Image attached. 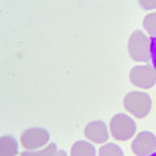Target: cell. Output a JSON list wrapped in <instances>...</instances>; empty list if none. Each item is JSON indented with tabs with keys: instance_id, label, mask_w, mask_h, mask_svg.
<instances>
[{
	"instance_id": "cell-1",
	"label": "cell",
	"mask_w": 156,
	"mask_h": 156,
	"mask_svg": "<svg viewBox=\"0 0 156 156\" xmlns=\"http://www.w3.org/2000/svg\"><path fill=\"white\" fill-rule=\"evenodd\" d=\"M124 107L125 109L130 112L138 119H143L152 108V100L151 96L142 91H130L124 98Z\"/></svg>"
},
{
	"instance_id": "cell-7",
	"label": "cell",
	"mask_w": 156,
	"mask_h": 156,
	"mask_svg": "<svg viewBox=\"0 0 156 156\" xmlns=\"http://www.w3.org/2000/svg\"><path fill=\"white\" fill-rule=\"evenodd\" d=\"M85 136L94 143H104L109 138L108 126L104 121H91L85 126Z\"/></svg>"
},
{
	"instance_id": "cell-10",
	"label": "cell",
	"mask_w": 156,
	"mask_h": 156,
	"mask_svg": "<svg viewBox=\"0 0 156 156\" xmlns=\"http://www.w3.org/2000/svg\"><path fill=\"white\" fill-rule=\"evenodd\" d=\"M56 152H57L56 143H50L41 150H35V151H26L25 150L23 152H21L20 156H55Z\"/></svg>"
},
{
	"instance_id": "cell-15",
	"label": "cell",
	"mask_w": 156,
	"mask_h": 156,
	"mask_svg": "<svg viewBox=\"0 0 156 156\" xmlns=\"http://www.w3.org/2000/svg\"><path fill=\"white\" fill-rule=\"evenodd\" d=\"M55 156H68V154L64 150H57V152L55 154Z\"/></svg>"
},
{
	"instance_id": "cell-11",
	"label": "cell",
	"mask_w": 156,
	"mask_h": 156,
	"mask_svg": "<svg viewBox=\"0 0 156 156\" xmlns=\"http://www.w3.org/2000/svg\"><path fill=\"white\" fill-rule=\"evenodd\" d=\"M98 156H124V151L116 143H105L100 147Z\"/></svg>"
},
{
	"instance_id": "cell-13",
	"label": "cell",
	"mask_w": 156,
	"mask_h": 156,
	"mask_svg": "<svg viewBox=\"0 0 156 156\" xmlns=\"http://www.w3.org/2000/svg\"><path fill=\"white\" fill-rule=\"evenodd\" d=\"M150 62L151 66L156 70V37H151L150 39Z\"/></svg>"
},
{
	"instance_id": "cell-6",
	"label": "cell",
	"mask_w": 156,
	"mask_h": 156,
	"mask_svg": "<svg viewBox=\"0 0 156 156\" xmlns=\"http://www.w3.org/2000/svg\"><path fill=\"white\" fill-rule=\"evenodd\" d=\"M131 151L136 156H150L156 151V135L151 131H140L131 142Z\"/></svg>"
},
{
	"instance_id": "cell-16",
	"label": "cell",
	"mask_w": 156,
	"mask_h": 156,
	"mask_svg": "<svg viewBox=\"0 0 156 156\" xmlns=\"http://www.w3.org/2000/svg\"><path fill=\"white\" fill-rule=\"evenodd\" d=\"M150 156H156V151H155V152H154V154H151Z\"/></svg>"
},
{
	"instance_id": "cell-2",
	"label": "cell",
	"mask_w": 156,
	"mask_h": 156,
	"mask_svg": "<svg viewBox=\"0 0 156 156\" xmlns=\"http://www.w3.org/2000/svg\"><path fill=\"white\" fill-rule=\"evenodd\" d=\"M111 134L117 140H128L135 134L136 125L129 115L119 113L112 117L109 122Z\"/></svg>"
},
{
	"instance_id": "cell-9",
	"label": "cell",
	"mask_w": 156,
	"mask_h": 156,
	"mask_svg": "<svg viewBox=\"0 0 156 156\" xmlns=\"http://www.w3.org/2000/svg\"><path fill=\"white\" fill-rule=\"evenodd\" d=\"M70 156H96V150L94 144L87 140H77L72 146Z\"/></svg>"
},
{
	"instance_id": "cell-8",
	"label": "cell",
	"mask_w": 156,
	"mask_h": 156,
	"mask_svg": "<svg viewBox=\"0 0 156 156\" xmlns=\"http://www.w3.org/2000/svg\"><path fill=\"white\" fill-rule=\"evenodd\" d=\"M18 154V143L12 135H2L0 138V156H16Z\"/></svg>"
},
{
	"instance_id": "cell-3",
	"label": "cell",
	"mask_w": 156,
	"mask_h": 156,
	"mask_svg": "<svg viewBox=\"0 0 156 156\" xmlns=\"http://www.w3.org/2000/svg\"><path fill=\"white\" fill-rule=\"evenodd\" d=\"M128 51L135 61H147L150 58V38L143 31L135 30L129 38Z\"/></svg>"
},
{
	"instance_id": "cell-4",
	"label": "cell",
	"mask_w": 156,
	"mask_h": 156,
	"mask_svg": "<svg viewBox=\"0 0 156 156\" xmlns=\"http://www.w3.org/2000/svg\"><path fill=\"white\" fill-rule=\"evenodd\" d=\"M50 133L43 128H30L22 131L21 134V144L26 151L41 150L48 144Z\"/></svg>"
},
{
	"instance_id": "cell-12",
	"label": "cell",
	"mask_w": 156,
	"mask_h": 156,
	"mask_svg": "<svg viewBox=\"0 0 156 156\" xmlns=\"http://www.w3.org/2000/svg\"><path fill=\"white\" fill-rule=\"evenodd\" d=\"M143 27L150 33L151 37H156V12L148 13L143 18Z\"/></svg>"
},
{
	"instance_id": "cell-5",
	"label": "cell",
	"mask_w": 156,
	"mask_h": 156,
	"mask_svg": "<svg viewBox=\"0 0 156 156\" xmlns=\"http://www.w3.org/2000/svg\"><path fill=\"white\" fill-rule=\"evenodd\" d=\"M129 80L140 89H151L156 85V70L151 65H136L131 68Z\"/></svg>"
},
{
	"instance_id": "cell-14",
	"label": "cell",
	"mask_w": 156,
	"mask_h": 156,
	"mask_svg": "<svg viewBox=\"0 0 156 156\" xmlns=\"http://www.w3.org/2000/svg\"><path fill=\"white\" fill-rule=\"evenodd\" d=\"M139 5L143 7L144 9H156V2H143V0H139Z\"/></svg>"
}]
</instances>
